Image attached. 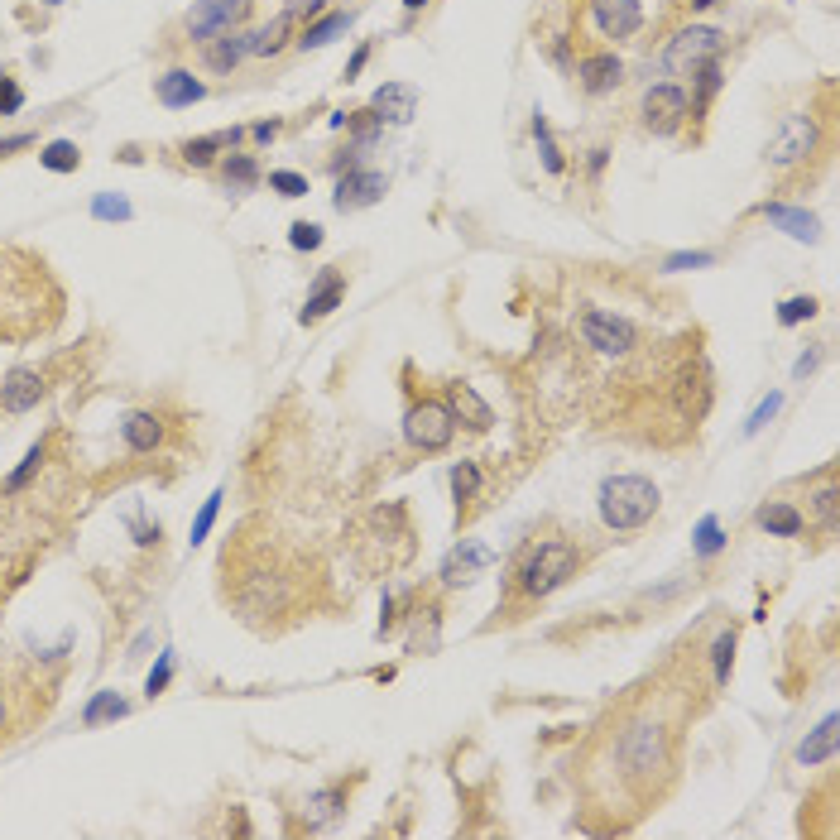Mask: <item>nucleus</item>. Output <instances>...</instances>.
Returning <instances> with one entry per match:
<instances>
[{
    "mask_svg": "<svg viewBox=\"0 0 840 840\" xmlns=\"http://www.w3.org/2000/svg\"><path fill=\"white\" fill-rule=\"evenodd\" d=\"M600 524L615 528V533H634V528L653 524V514H658V485L648 476H605L600 480Z\"/></svg>",
    "mask_w": 840,
    "mask_h": 840,
    "instance_id": "1",
    "label": "nucleus"
},
{
    "mask_svg": "<svg viewBox=\"0 0 840 840\" xmlns=\"http://www.w3.org/2000/svg\"><path fill=\"white\" fill-rule=\"evenodd\" d=\"M576 572H581V548L552 538V543L528 548V557L519 562V572L514 576H519V591H524L528 600H543V596H552L557 586H567Z\"/></svg>",
    "mask_w": 840,
    "mask_h": 840,
    "instance_id": "2",
    "label": "nucleus"
},
{
    "mask_svg": "<svg viewBox=\"0 0 840 840\" xmlns=\"http://www.w3.org/2000/svg\"><path fill=\"white\" fill-rule=\"evenodd\" d=\"M821 149H826V140H821L816 116L792 111V116L778 120V135L768 144V168H773V173H792V168H802L807 159H816Z\"/></svg>",
    "mask_w": 840,
    "mask_h": 840,
    "instance_id": "3",
    "label": "nucleus"
},
{
    "mask_svg": "<svg viewBox=\"0 0 840 840\" xmlns=\"http://www.w3.org/2000/svg\"><path fill=\"white\" fill-rule=\"evenodd\" d=\"M620 759H624V773H629V778H653V773H663V768L672 764L668 730L653 725V720L629 725L620 735Z\"/></svg>",
    "mask_w": 840,
    "mask_h": 840,
    "instance_id": "4",
    "label": "nucleus"
},
{
    "mask_svg": "<svg viewBox=\"0 0 840 840\" xmlns=\"http://www.w3.org/2000/svg\"><path fill=\"white\" fill-rule=\"evenodd\" d=\"M720 53H725V34H720V29H711V24H687V29H677L668 39L663 63H668V72H677V77H696L706 63H716Z\"/></svg>",
    "mask_w": 840,
    "mask_h": 840,
    "instance_id": "5",
    "label": "nucleus"
},
{
    "mask_svg": "<svg viewBox=\"0 0 840 840\" xmlns=\"http://www.w3.org/2000/svg\"><path fill=\"white\" fill-rule=\"evenodd\" d=\"M404 437L408 447H418V452H447L456 437V418L447 404H437V399H423V404L408 408L404 418Z\"/></svg>",
    "mask_w": 840,
    "mask_h": 840,
    "instance_id": "6",
    "label": "nucleus"
},
{
    "mask_svg": "<svg viewBox=\"0 0 840 840\" xmlns=\"http://www.w3.org/2000/svg\"><path fill=\"white\" fill-rule=\"evenodd\" d=\"M692 116V96L682 92L677 82H658L644 92V106H639V120H644L648 135H677Z\"/></svg>",
    "mask_w": 840,
    "mask_h": 840,
    "instance_id": "7",
    "label": "nucleus"
},
{
    "mask_svg": "<svg viewBox=\"0 0 840 840\" xmlns=\"http://www.w3.org/2000/svg\"><path fill=\"white\" fill-rule=\"evenodd\" d=\"M581 341L591 346V351H600V356H629L634 351V341H639V332H634V322L629 317H615V312H581Z\"/></svg>",
    "mask_w": 840,
    "mask_h": 840,
    "instance_id": "8",
    "label": "nucleus"
},
{
    "mask_svg": "<svg viewBox=\"0 0 840 840\" xmlns=\"http://www.w3.org/2000/svg\"><path fill=\"white\" fill-rule=\"evenodd\" d=\"M255 0H197V10L188 15V34L192 44H212L216 34H231Z\"/></svg>",
    "mask_w": 840,
    "mask_h": 840,
    "instance_id": "9",
    "label": "nucleus"
},
{
    "mask_svg": "<svg viewBox=\"0 0 840 840\" xmlns=\"http://www.w3.org/2000/svg\"><path fill=\"white\" fill-rule=\"evenodd\" d=\"M384 192H389L384 173H375V168H346L332 202H336V212H360V207H375Z\"/></svg>",
    "mask_w": 840,
    "mask_h": 840,
    "instance_id": "10",
    "label": "nucleus"
},
{
    "mask_svg": "<svg viewBox=\"0 0 840 840\" xmlns=\"http://www.w3.org/2000/svg\"><path fill=\"white\" fill-rule=\"evenodd\" d=\"M591 15H596L600 34L620 44V39H634V34H639L644 5H639V0H591Z\"/></svg>",
    "mask_w": 840,
    "mask_h": 840,
    "instance_id": "11",
    "label": "nucleus"
},
{
    "mask_svg": "<svg viewBox=\"0 0 840 840\" xmlns=\"http://www.w3.org/2000/svg\"><path fill=\"white\" fill-rule=\"evenodd\" d=\"M44 399V375L39 370H10L5 380H0V408L5 413H29V408Z\"/></svg>",
    "mask_w": 840,
    "mask_h": 840,
    "instance_id": "12",
    "label": "nucleus"
},
{
    "mask_svg": "<svg viewBox=\"0 0 840 840\" xmlns=\"http://www.w3.org/2000/svg\"><path fill=\"white\" fill-rule=\"evenodd\" d=\"M370 111L389 125H408V120L418 116V87L413 82H384L375 101H370Z\"/></svg>",
    "mask_w": 840,
    "mask_h": 840,
    "instance_id": "13",
    "label": "nucleus"
},
{
    "mask_svg": "<svg viewBox=\"0 0 840 840\" xmlns=\"http://www.w3.org/2000/svg\"><path fill=\"white\" fill-rule=\"evenodd\" d=\"M576 77H581V87L591 96H600V92H615L624 82V68H620V58L605 48V53H586L581 58V68H576Z\"/></svg>",
    "mask_w": 840,
    "mask_h": 840,
    "instance_id": "14",
    "label": "nucleus"
},
{
    "mask_svg": "<svg viewBox=\"0 0 840 840\" xmlns=\"http://www.w3.org/2000/svg\"><path fill=\"white\" fill-rule=\"evenodd\" d=\"M754 524L764 528V533H773V538H802V533H807V514L788 500H768V504H759Z\"/></svg>",
    "mask_w": 840,
    "mask_h": 840,
    "instance_id": "15",
    "label": "nucleus"
},
{
    "mask_svg": "<svg viewBox=\"0 0 840 840\" xmlns=\"http://www.w3.org/2000/svg\"><path fill=\"white\" fill-rule=\"evenodd\" d=\"M452 418H461L471 432H490L495 428V408L476 394V384H452Z\"/></svg>",
    "mask_w": 840,
    "mask_h": 840,
    "instance_id": "16",
    "label": "nucleus"
},
{
    "mask_svg": "<svg viewBox=\"0 0 840 840\" xmlns=\"http://www.w3.org/2000/svg\"><path fill=\"white\" fill-rule=\"evenodd\" d=\"M154 96L164 101L168 111H183V106H192V101H202V96H207V87H202L192 72L173 68V72H164V77L154 82Z\"/></svg>",
    "mask_w": 840,
    "mask_h": 840,
    "instance_id": "17",
    "label": "nucleus"
},
{
    "mask_svg": "<svg viewBox=\"0 0 840 840\" xmlns=\"http://www.w3.org/2000/svg\"><path fill=\"white\" fill-rule=\"evenodd\" d=\"M836 730H840V720L836 716H826L821 725H816L807 740L797 744V764L802 768H816V764H831L836 759Z\"/></svg>",
    "mask_w": 840,
    "mask_h": 840,
    "instance_id": "18",
    "label": "nucleus"
},
{
    "mask_svg": "<svg viewBox=\"0 0 840 840\" xmlns=\"http://www.w3.org/2000/svg\"><path fill=\"white\" fill-rule=\"evenodd\" d=\"M341 298H346V274L341 269H332V274H322V284H317V293H308V303H303V322H322L327 312L341 308Z\"/></svg>",
    "mask_w": 840,
    "mask_h": 840,
    "instance_id": "19",
    "label": "nucleus"
},
{
    "mask_svg": "<svg viewBox=\"0 0 840 840\" xmlns=\"http://www.w3.org/2000/svg\"><path fill=\"white\" fill-rule=\"evenodd\" d=\"M120 432H125V447H130V452H154V447L164 442V423H159L154 413H144V408L125 413Z\"/></svg>",
    "mask_w": 840,
    "mask_h": 840,
    "instance_id": "20",
    "label": "nucleus"
},
{
    "mask_svg": "<svg viewBox=\"0 0 840 840\" xmlns=\"http://www.w3.org/2000/svg\"><path fill=\"white\" fill-rule=\"evenodd\" d=\"M346 29H351V10H346V15H341V10H322L312 24L298 29V39H293V44H298V48H322V44H332L336 34H346Z\"/></svg>",
    "mask_w": 840,
    "mask_h": 840,
    "instance_id": "21",
    "label": "nucleus"
},
{
    "mask_svg": "<svg viewBox=\"0 0 840 840\" xmlns=\"http://www.w3.org/2000/svg\"><path fill=\"white\" fill-rule=\"evenodd\" d=\"M245 140V130H216V135H202V140H188L183 144V164H192V168H207L216 159V149H236V144Z\"/></svg>",
    "mask_w": 840,
    "mask_h": 840,
    "instance_id": "22",
    "label": "nucleus"
},
{
    "mask_svg": "<svg viewBox=\"0 0 840 840\" xmlns=\"http://www.w3.org/2000/svg\"><path fill=\"white\" fill-rule=\"evenodd\" d=\"M250 53V34H216L207 44V68L212 72H236V63Z\"/></svg>",
    "mask_w": 840,
    "mask_h": 840,
    "instance_id": "23",
    "label": "nucleus"
},
{
    "mask_svg": "<svg viewBox=\"0 0 840 840\" xmlns=\"http://www.w3.org/2000/svg\"><path fill=\"white\" fill-rule=\"evenodd\" d=\"M485 562H490V552L480 548V543H466V548H456L452 557H447L442 581H447V586H461V581H471V572H476V567H485Z\"/></svg>",
    "mask_w": 840,
    "mask_h": 840,
    "instance_id": "24",
    "label": "nucleus"
},
{
    "mask_svg": "<svg viewBox=\"0 0 840 840\" xmlns=\"http://www.w3.org/2000/svg\"><path fill=\"white\" fill-rule=\"evenodd\" d=\"M346 812V788H317L308 797V821H336V816Z\"/></svg>",
    "mask_w": 840,
    "mask_h": 840,
    "instance_id": "25",
    "label": "nucleus"
},
{
    "mask_svg": "<svg viewBox=\"0 0 840 840\" xmlns=\"http://www.w3.org/2000/svg\"><path fill=\"white\" fill-rule=\"evenodd\" d=\"M452 495H456V509H471V500L480 495V466L476 461H456L452 466Z\"/></svg>",
    "mask_w": 840,
    "mask_h": 840,
    "instance_id": "26",
    "label": "nucleus"
},
{
    "mask_svg": "<svg viewBox=\"0 0 840 840\" xmlns=\"http://www.w3.org/2000/svg\"><path fill=\"white\" fill-rule=\"evenodd\" d=\"M764 216L768 221H778L788 236H797V240H812L816 236V216L812 212H792V207H764Z\"/></svg>",
    "mask_w": 840,
    "mask_h": 840,
    "instance_id": "27",
    "label": "nucleus"
},
{
    "mask_svg": "<svg viewBox=\"0 0 840 840\" xmlns=\"http://www.w3.org/2000/svg\"><path fill=\"white\" fill-rule=\"evenodd\" d=\"M39 159H44L48 173H77V168H82V149H77L72 140H53Z\"/></svg>",
    "mask_w": 840,
    "mask_h": 840,
    "instance_id": "28",
    "label": "nucleus"
},
{
    "mask_svg": "<svg viewBox=\"0 0 840 840\" xmlns=\"http://www.w3.org/2000/svg\"><path fill=\"white\" fill-rule=\"evenodd\" d=\"M125 711H130V706H125V696H116V692H96V696H92V706L82 711V725H101V720H120Z\"/></svg>",
    "mask_w": 840,
    "mask_h": 840,
    "instance_id": "29",
    "label": "nucleus"
},
{
    "mask_svg": "<svg viewBox=\"0 0 840 840\" xmlns=\"http://www.w3.org/2000/svg\"><path fill=\"white\" fill-rule=\"evenodd\" d=\"M711 668H716V687L730 682V668H735V629H720L716 644H711Z\"/></svg>",
    "mask_w": 840,
    "mask_h": 840,
    "instance_id": "30",
    "label": "nucleus"
},
{
    "mask_svg": "<svg viewBox=\"0 0 840 840\" xmlns=\"http://www.w3.org/2000/svg\"><path fill=\"white\" fill-rule=\"evenodd\" d=\"M533 140H538V154H543V168H548V173H562V168H567V159H562V149H557V140H552V130L543 116H533Z\"/></svg>",
    "mask_w": 840,
    "mask_h": 840,
    "instance_id": "31",
    "label": "nucleus"
},
{
    "mask_svg": "<svg viewBox=\"0 0 840 840\" xmlns=\"http://www.w3.org/2000/svg\"><path fill=\"white\" fill-rule=\"evenodd\" d=\"M725 548V533H720V519L716 514H706L701 528H696V557H716Z\"/></svg>",
    "mask_w": 840,
    "mask_h": 840,
    "instance_id": "32",
    "label": "nucleus"
},
{
    "mask_svg": "<svg viewBox=\"0 0 840 840\" xmlns=\"http://www.w3.org/2000/svg\"><path fill=\"white\" fill-rule=\"evenodd\" d=\"M812 317H816V298H812V293H797V298H788V303L778 308V322H783V327L812 322Z\"/></svg>",
    "mask_w": 840,
    "mask_h": 840,
    "instance_id": "33",
    "label": "nucleus"
},
{
    "mask_svg": "<svg viewBox=\"0 0 840 840\" xmlns=\"http://www.w3.org/2000/svg\"><path fill=\"white\" fill-rule=\"evenodd\" d=\"M39 466H44V447H29V452H24V461H20V471L5 480V490H10V495H15V490H24L29 480L39 476Z\"/></svg>",
    "mask_w": 840,
    "mask_h": 840,
    "instance_id": "34",
    "label": "nucleus"
},
{
    "mask_svg": "<svg viewBox=\"0 0 840 840\" xmlns=\"http://www.w3.org/2000/svg\"><path fill=\"white\" fill-rule=\"evenodd\" d=\"M260 178V168L250 154H236V159H226V183H236V188H250Z\"/></svg>",
    "mask_w": 840,
    "mask_h": 840,
    "instance_id": "35",
    "label": "nucleus"
},
{
    "mask_svg": "<svg viewBox=\"0 0 840 840\" xmlns=\"http://www.w3.org/2000/svg\"><path fill=\"white\" fill-rule=\"evenodd\" d=\"M836 485H821V490H816L812 495V509H816V519H821V524H826V533H831V528H836Z\"/></svg>",
    "mask_w": 840,
    "mask_h": 840,
    "instance_id": "36",
    "label": "nucleus"
},
{
    "mask_svg": "<svg viewBox=\"0 0 840 840\" xmlns=\"http://www.w3.org/2000/svg\"><path fill=\"white\" fill-rule=\"evenodd\" d=\"M269 188L279 192V197H303V192H308V178H303V173L279 168V173H269Z\"/></svg>",
    "mask_w": 840,
    "mask_h": 840,
    "instance_id": "37",
    "label": "nucleus"
},
{
    "mask_svg": "<svg viewBox=\"0 0 840 840\" xmlns=\"http://www.w3.org/2000/svg\"><path fill=\"white\" fill-rule=\"evenodd\" d=\"M288 245H293V250H317V245H322V226L293 221V226H288Z\"/></svg>",
    "mask_w": 840,
    "mask_h": 840,
    "instance_id": "38",
    "label": "nucleus"
},
{
    "mask_svg": "<svg viewBox=\"0 0 840 840\" xmlns=\"http://www.w3.org/2000/svg\"><path fill=\"white\" fill-rule=\"evenodd\" d=\"M778 408H783V394H768V404H759V408H754V418L744 423V437H754V432H764V428H768V418H773Z\"/></svg>",
    "mask_w": 840,
    "mask_h": 840,
    "instance_id": "39",
    "label": "nucleus"
},
{
    "mask_svg": "<svg viewBox=\"0 0 840 840\" xmlns=\"http://www.w3.org/2000/svg\"><path fill=\"white\" fill-rule=\"evenodd\" d=\"M216 509H221V490H216L212 500L202 504V514H197V524H192V543H202V538L212 533V524H216Z\"/></svg>",
    "mask_w": 840,
    "mask_h": 840,
    "instance_id": "40",
    "label": "nucleus"
},
{
    "mask_svg": "<svg viewBox=\"0 0 840 840\" xmlns=\"http://www.w3.org/2000/svg\"><path fill=\"white\" fill-rule=\"evenodd\" d=\"M168 677H173V658H159V668L149 672V682H144V696H149V701H154V696H164V687H168Z\"/></svg>",
    "mask_w": 840,
    "mask_h": 840,
    "instance_id": "41",
    "label": "nucleus"
},
{
    "mask_svg": "<svg viewBox=\"0 0 840 840\" xmlns=\"http://www.w3.org/2000/svg\"><path fill=\"white\" fill-rule=\"evenodd\" d=\"M101 221H125L130 216V202L125 197H96V207H92Z\"/></svg>",
    "mask_w": 840,
    "mask_h": 840,
    "instance_id": "42",
    "label": "nucleus"
},
{
    "mask_svg": "<svg viewBox=\"0 0 840 840\" xmlns=\"http://www.w3.org/2000/svg\"><path fill=\"white\" fill-rule=\"evenodd\" d=\"M24 106V92L15 77H0V116H10V111H20Z\"/></svg>",
    "mask_w": 840,
    "mask_h": 840,
    "instance_id": "43",
    "label": "nucleus"
},
{
    "mask_svg": "<svg viewBox=\"0 0 840 840\" xmlns=\"http://www.w3.org/2000/svg\"><path fill=\"white\" fill-rule=\"evenodd\" d=\"M711 260H716V255H706V250H696V255H672L668 269H706Z\"/></svg>",
    "mask_w": 840,
    "mask_h": 840,
    "instance_id": "44",
    "label": "nucleus"
},
{
    "mask_svg": "<svg viewBox=\"0 0 840 840\" xmlns=\"http://www.w3.org/2000/svg\"><path fill=\"white\" fill-rule=\"evenodd\" d=\"M274 135H279V120H260V125H250V140H255V144H269Z\"/></svg>",
    "mask_w": 840,
    "mask_h": 840,
    "instance_id": "45",
    "label": "nucleus"
},
{
    "mask_svg": "<svg viewBox=\"0 0 840 840\" xmlns=\"http://www.w3.org/2000/svg\"><path fill=\"white\" fill-rule=\"evenodd\" d=\"M29 144H34V135H5L0 140V159H10L15 149H29Z\"/></svg>",
    "mask_w": 840,
    "mask_h": 840,
    "instance_id": "46",
    "label": "nucleus"
},
{
    "mask_svg": "<svg viewBox=\"0 0 840 840\" xmlns=\"http://www.w3.org/2000/svg\"><path fill=\"white\" fill-rule=\"evenodd\" d=\"M365 58H370V44H365V48H356V58L346 63V82H351V77H356V72L365 68Z\"/></svg>",
    "mask_w": 840,
    "mask_h": 840,
    "instance_id": "47",
    "label": "nucleus"
},
{
    "mask_svg": "<svg viewBox=\"0 0 840 840\" xmlns=\"http://www.w3.org/2000/svg\"><path fill=\"white\" fill-rule=\"evenodd\" d=\"M423 5H428V0H404V10H408V15H418Z\"/></svg>",
    "mask_w": 840,
    "mask_h": 840,
    "instance_id": "48",
    "label": "nucleus"
},
{
    "mask_svg": "<svg viewBox=\"0 0 840 840\" xmlns=\"http://www.w3.org/2000/svg\"><path fill=\"white\" fill-rule=\"evenodd\" d=\"M692 5L696 10H706V5H720V0H692Z\"/></svg>",
    "mask_w": 840,
    "mask_h": 840,
    "instance_id": "49",
    "label": "nucleus"
},
{
    "mask_svg": "<svg viewBox=\"0 0 840 840\" xmlns=\"http://www.w3.org/2000/svg\"><path fill=\"white\" fill-rule=\"evenodd\" d=\"M0 730H5V701H0Z\"/></svg>",
    "mask_w": 840,
    "mask_h": 840,
    "instance_id": "50",
    "label": "nucleus"
},
{
    "mask_svg": "<svg viewBox=\"0 0 840 840\" xmlns=\"http://www.w3.org/2000/svg\"><path fill=\"white\" fill-rule=\"evenodd\" d=\"M48 5H58V0H48Z\"/></svg>",
    "mask_w": 840,
    "mask_h": 840,
    "instance_id": "51",
    "label": "nucleus"
}]
</instances>
